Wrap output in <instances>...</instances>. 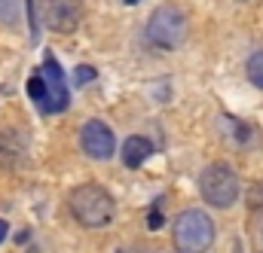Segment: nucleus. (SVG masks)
I'll return each instance as SVG.
<instances>
[{
  "label": "nucleus",
  "mask_w": 263,
  "mask_h": 253,
  "mask_svg": "<svg viewBox=\"0 0 263 253\" xmlns=\"http://www.w3.org/2000/svg\"><path fill=\"white\" fill-rule=\"evenodd\" d=\"M248 79H251L257 89H263V52H254V55L248 58Z\"/></svg>",
  "instance_id": "9b49d317"
},
{
  "label": "nucleus",
  "mask_w": 263,
  "mask_h": 253,
  "mask_svg": "<svg viewBox=\"0 0 263 253\" xmlns=\"http://www.w3.org/2000/svg\"><path fill=\"white\" fill-rule=\"evenodd\" d=\"M67 204H70L73 220L83 223V226H89V229H98V226L110 223V217H114V198H110V192L101 189L98 183L77 186V189L70 192Z\"/></svg>",
  "instance_id": "f257e3e1"
},
{
  "label": "nucleus",
  "mask_w": 263,
  "mask_h": 253,
  "mask_svg": "<svg viewBox=\"0 0 263 253\" xmlns=\"http://www.w3.org/2000/svg\"><path fill=\"white\" fill-rule=\"evenodd\" d=\"M239 189H242L239 186V174L230 165H223V162L208 165L202 171V177H199V192H202V198L211 207H230L239 198Z\"/></svg>",
  "instance_id": "20e7f679"
},
{
  "label": "nucleus",
  "mask_w": 263,
  "mask_h": 253,
  "mask_svg": "<svg viewBox=\"0 0 263 253\" xmlns=\"http://www.w3.org/2000/svg\"><path fill=\"white\" fill-rule=\"evenodd\" d=\"M147 226H150V229H159V226H162V214H156V210H153V214L147 217Z\"/></svg>",
  "instance_id": "4468645a"
},
{
  "label": "nucleus",
  "mask_w": 263,
  "mask_h": 253,
  "mask_svg": "<svg viewBox=\"0 0 263 253\" xmlns=\"http://www.w3.org/2000/svg\"><path fill=\"white\" fill-rule=\"evenodd\" d=\"M123 3H132V6H135V3H141V0H123Z\"/></svg>",
  "instance_id": "dca6fc26"
},
{
  "label": "nucleus",
  "mask_w": 263,
  "mask_h": 253,
  "mask_svg": "<svg viewBox=\"0 0 263 253\" xmlns=\"http://www.w3.org/2000/svg\"><path fill=\"white\" fill-rule=\"evenodd\" d=\"M22 18V0H0V25L15 28Z\"/></svg>",
  "instance_id": "9d476101"
},
{
  "label": "nucleus",
  "mask_w": 263,
  "mask_h": 253,
  "mask_svg": "<svg viewBox=\"0 0 263 253\" xmlns=\"http://www.w3.org/2000/svg\"><path fill=\"white\" fill-rule=\"evenodd\" d=\"M214 244V220L205 210H184L175 223V247L184 253H205Z\"/></svg>",
  "instance_id": "7ed1b4c3"
},
{
  "label": "nucleus",
  "mask_w": 263,
  "mask_h": 253,
  "mask_svg": "<svg viewBox=\"0 0 263 253\" xmlns=\"http://www.w3.org/2000/svg\"><path fill=\"white\" fill-rule=\"evenodd\" d=\"M6 232H9V226H6V220H0V244H3V238H6Z\"/></svg>",
  "instance_id": "2eb2a0df"
},
{
  "label": "nucleus",
  "mask_w": 263,
  "mask_h": 253,
  "mask_svg": "<svg viewBox=\"0 0 263 253\" xmlns=\"http://www.w3.org/2000/svg\"><path fill=\"white\" fill-rule=\"evenodd\" d=\"M28 6V25H31V40H40V22H37V6L34 0H25Z\"/></svg>",
  "instance_id": "f8f14e48"
},
{
  "label": "nucleus",
  "mask_w": 263,
  "mask_h": 253,
  "mask_svg": "<svg viewBox=\"0 0 263 253\" xmlns=\"http://www.w3.org/2000/svg\"><path fill=\"white\" fill-rule=\"evenodd\" d=\"M98 73H95V67H86V64H80L77 70H73V82L77 86H83V82H92Z\"/></svg>",
  "instance_id": "ddd939ff"
},
{
  "label": "nucleus",
  "mask_w": 263,
  "mask_h": 253,
  "mask_svg": "<svg viewBox=\"0 0 263 253\" xmlns=\"http://www.w3.org/2000/svg\"><path fill=\"white\" fill-rule=\"evenodd\" d=\"M28 98L37 104V110H40L43 116H49V86H46L43 73H37V76L28 79Z\"/></svg>",
  "instance_id": "1a4fd4ad"
},
{
  "label": "nucleus",
  "mask_w": 263,
  "mask_h": 253,
  "mask_svg": "<svg viewBox=\"0 0 263 253\" xmlns=\"http://www.w3.org/2000/svg\"><path fill=\"white\" fill-rule=\"evenodd\" d=\"M150 153H153V140H150V137L135 134V137H129V140L123 143V162H126L129 168H138L144 159H150Z\"/></svg>",
  "instance_id": "6e6552de"
},
{
  "label": "nucleus",
  "mask_w": 263,
  "mask_h": 253,
  "mask_svg": "<svg viewBox=\"0 0 263 253\" xmlns=\"http://www.w3.org/2000/svg\"><path fill=\"white\" fill-rule=\"evenodd\" d=\"M147 37L150 43L162 46V49H178L184 40H187V15L181 6L175 3H162L150 12V22H147Z\"/></svg>",
  "instance_id": "f03ea898"
},
{
  "label": "nucleus",
  "mask_w": 263,
  "mask_h": 253,
  "mask_svg": "<svg viewBox=\"0 0 263 253\" xmlns=\"http://www.w3.org/2000/svg\"><path fill=\"white\" fill-rule=\"evenodd\" d=\"M43 22L55 34H70L83 22V3L80 0H46L43 3Z\"/></svg>",
  "instance_id": "39448f33"
},
{
  "label": "nucleus",
  "mask_w": 263,
  "mask_h": 253,
  "mask_svg": "<svg viewBox=\"0 0 263 253\" xmlns=\"http://www.w3.org/2000/svg\"><path fill=\"white\" fill-rule=\"evenodd\" d=\"M43 79L49 86V116H55V113H62L67 107L70 95H67V82H65V73H62V64L52 58V52L43 55Z\"/></svg>",
  "instance_id": "0eeeda50"
},
{
  "label": "nucleus",
  "mask_w": 263,
  "mask_h": 253,
  "mask_svg": "<svg viewBox=\"0 0 263 253\" xmlns=\"http://www.w3.org/2000/svg\"><path fill=\"white\" fill-rule=\"evenodd\" d=\"M80 143H83L86 156H92V159H110L114 150H117L114 131H110V125H104L101 119H89V122L83 125V131H80Z\"/></svg>",
  "instance_id": "423d86ee"
},
{
  "label": "nucleus",
  "mask_w": 263,
  "mask_h": 253,
  "mask_svg": "<svg viewBox=\"0 0 263 253\" xmlns=\"http://www.w3.org/2000/svg\"><path fill=\"white\" fill-rule=\"evenodd\" d=\"M178 253H184V250H178Z\"/></svg>",
  "instance_id": "f3484780"
}]
</instances>
